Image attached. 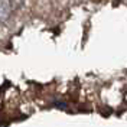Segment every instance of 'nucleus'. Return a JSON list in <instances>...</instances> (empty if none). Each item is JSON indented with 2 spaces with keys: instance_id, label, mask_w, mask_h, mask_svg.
Here are the masks:
<instances>
[{
  "instance_id": "nucleus-1",
  "label": "nucleus",
  "mask_w": 127,
  "mask_h": 127,
  "mask_svg": "<svg viewBox=\"0 0 127 127\" xmlns=\"http://www.w3.org/2000/svg\"><path fill=\"white\" fill-rule=\"evenodd\" d=\"M12 10H13V6L10 0H0V23H4L10 19Z\"/></svg>"
},
{
  "instance_id": "nucleus-2",
  "label": "nucleus",
  "mask_w": 127,
  "mask_h": 127,
  "mask_svg": "<svg viewBox=\"0 0 127 127\" xmlns=\"http://www.w3.org/2000/svg\"><path fill=\"white\" fill-rule=\"evenodd\" d=\"M25 0H10V3H12V6H20V4H23Z\"/></svg>"
}]
</instances>
